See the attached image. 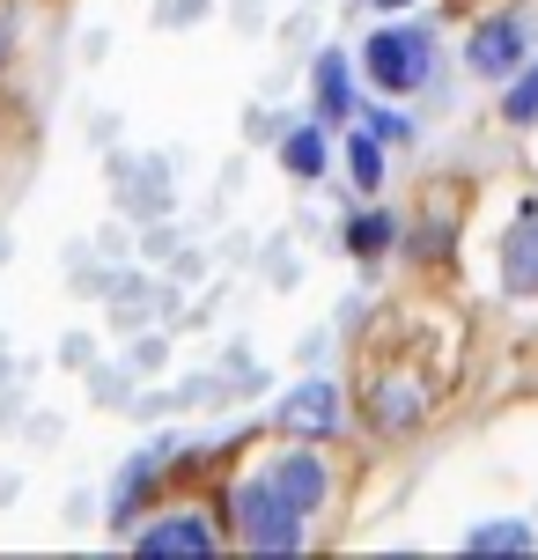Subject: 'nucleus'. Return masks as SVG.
Instances as JSON below:
<instances>
[{"label":"nucleus","instance_id":"7ed1b4c3","mask_svg":"<svg viewBox=\"0 0 538 560\" xmlns=\"http://www.w3.org/2000/svg\"><path fill=\"white\" fill-rule=\"evenodd\" d=\"M465 59H472V74H480V82H502V74H516V59H524V23H516V15H494V23H480Z\"/></svg>","mask_w":538,"mask_h":560},{"label":"nucleus","instance_id":"39448f33","mask_svg":"<svg viewBox=\"0 0 538 560\" xmlns=\"http://www.w3.org/2000/svg\"><path fill=\"white\" fill-rule=\"evenodd\" d=\"M141 553L148 560H199V553H214V538H207L199 516H163L155 532H141Z\"/></svg>","mask_w":538,"mask_h":560},{"label":"nucleus","instance_id":"6e6552de","mask_svg":"<svg viewBox=\"0 0 538 560\" xmlns=\"http://www.w3.org/2000/svg\"><path fill=\"white\" fill-rule=\"evenodd\" d=\"M465 553H531V524H480Z\"/></svg>","mask_w":538,"mask_h":560},{"label":"nucleus","instance_id":"f257e3e1","mask_svg":"<svg viewBox=\"0 0 538 560\" xmlns=\"http://www.w3.org/2000/svg\"><path fill=\"white\" fill-rule=\"evenodd\" d=\"M229 509L244 524V546H258V553H303V509L288 502L273 479H244L229 494Z\"/></svg>","mask_w":538,"mask_h":560},{"label":"nucleus","instance_id":"0eeeda50","mask_svg":"<svg viewBox=\"0 0 538 560\" xmlns=\"http://www.w3.org/2000/svg\"><path fill=\"white\" fill-rule=\"evenodd\" d=\"M502 280H510L516 295H538V207L510 229V244H502Z\"/></svg>","mask_w":538,"mask_h":560},{"label":"nucleus","instance_id":"9b49d317","mask_svg":"<svg viewBox=\"0 0 538 560\" xmlns=\"http://www.w3.org/2000/svg\"><path fill=\"white\" fill-rule=\"evenodd\" d=\"M281 163L295 170V177H317V170H325V140H317V133H288L281 140Z\"/></svg>","mask_w":538,"mask_h":560},{"label":"nucleus","instance_id":"1a4fd4ad","mask_svg":"<svg viewBox=\"0 0 538 560\" xmlns=\"http://www.w3.org/2000/svg\"><path fill=\"white\" fill-rule=\"evenodd\" d=\"M317 104H325V118L354 112V104H347V59H340V52H325V59H317Z\"/></svg>","mask_w":538,"mask_h":560},{"label":"nucleus","instance_id":"f03ea898","mask_svg":"<svg viewBox=\"0 0 538 560\" xmlns=\"http://www.w3.org/2000/svg\"><path fill=\"white\" fill-rule=\"evenodd\" d=\"M369 74H376V89H391V96H406V89H421L428 74V30H384V37H369Z\"/></svg>","mask_w":538,"mask_h":560},{"label":"nucleus","instance_id":"2eb2a0df","mask_svg":"<svg viewBox=\"0 0 538 560\" xmlns=\"http://www.w3.org/2000/svg\"><path fill=\"white\" fill-rule=\"evenodd\" d=\"M502 112H510L516 126H531V118H538V67H531V74H524V82L510 89V104H502Z\"/></svg>","mask_w":538,"mask_h":560},{"label":"nucleus","instance_id":"a211bd4d","mask_svg":"<svg viewBox=\"0 0 538 560\" xmlns=\"http://www.w3.org/2000/svg\"><path fill=\"white\" fill-rule=\"evenodd\" d=\"M0 45H8V30H0Z\"/></svg>","mask_w":538,"mask_h":560},{"label":"nucleus","instance_id":"dca6fc26","mask_svg":"<svg viewBox=\"0 0 538 560\" xmlns=\"http://www.w3.org/2000/svg\"><path fill=\"white\" fill-rule=\"evenodd\" d=\"M369 133H376V140H406V118H398V112H376V118H369Z\"/></svg>","mask_w":538,"mask_h":560},{"label":"nucleus","instance_id":"f8f14e48","mask_svg":"<svg viewBox=\"0 0 538 560\" xmlns=\"http://www.w3.org/2000/svg\"><path fill=\"white\" fill-rule=\"evenodd\" d=\"M384 244H391V214H362V222L347 229V252L354 258H376Z\"/></svg>","mask_w":538,"mask_h":560},{"label":"nucleus","instance_id":"423d86ee","mask_svg":"<svg viewBox=\"0 0 538 560\" xmlns=\"http://www.w3.org/2000/svg\"><path fill=\"white\" fill-rule=\"evenodd\" d=\"M281 428H295V435H332V428H340V398H332V384H303V392H288Z\"/></svg>","mask_w":538,"mask_h":560},{"label":"nucleus","instance_id":"20e7f679","mask_svg":"<svg viewBox=\"0 0 538 560\" xmlns=\"http://www.w3.org/2000/svg\"><path fill=\"white\" fill-rule=\"evenodd\" d=\"M273 487L311 516V509H325V487H332V479H325V457H317V450H288L281 465H273Z\"/></svg>","mask_w":538,"mask_h":560},{"label":"nucleus","instance_id":"4468645a","mask_svg":"<svg viewBox=\"0 0 538 560\" xmlns=\"http://www.w3.org/2000/svg\"><path fill=\"white\" fill-rule=\"evenodd\" d=\"M141 494H148V465H133V472L118 479V494H112V516H118V524H126V516L141 509Z\"/></svg>","mask_w":538,"mask_h":560},{"label":"nucleus","instance_id":"9d476101","mask_svg":"<svg viewBox=\"0 0 538 560\" xmlns=\"http://www.w3.org/2000/svg\"><path fill=\"white\" fill-rule=\"evenodd\" d=\"M347 170H354V185H384V148H376V133H354V148H347Z\"/></svg>","mask_w":538,"mask_h":560},{"label":"nucleus","instance_id":"ddd939ff","mask_svg":"<svg viewBox=\"0 0 538 560\" xmlns=\"http://www.w3.org/2000/svg\"><path fill=\"white\" fill-rule=\"evenodd\" d=\"M413 413H421V392H413V384H384V398H376V420H384V428H406Z\"/></svg>","mask_w":538,"mask_h":560},{"label":"nucleus","instance_id":"f3484780","mask_svg":"<svg viewBox=\"0 0 538 560\" xmlns=\"http://www.w3.org/2000/svg\"><path fill=\"white\" fill-rule=\"evenodd\" d=\"M384 8H406V0H384Z\"/></svg>","mask_w":538,"mask_h":560}]
</instances>
